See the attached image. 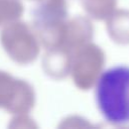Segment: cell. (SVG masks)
I'll return each instance as SVG.
<instances>
[{
    "instance_id": "6da1fadb",
    "label": "cell",
    "mask_w": 129,
    "mask_h": 129,
    "mask_svg": "<svg viewBox=\"0 0 129 129\" xmlns=\"http://www.w3.org/2000/svg\"><path fill=\"white\" fill-rule=\"evenodd\" d=\"M95 102L106 122L129 124V66H113L102 72L95 86Z\"/></svg>"
}]
</instances>
